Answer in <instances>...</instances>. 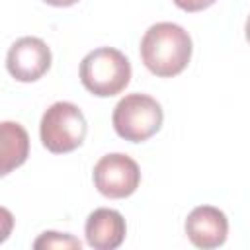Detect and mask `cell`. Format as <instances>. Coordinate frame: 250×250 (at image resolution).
I'll return each instance as SVG.
<instances>
[{
	"mask_svg": "<svg viewBox=\"0 0 250 250\" xmlns=\"http://www.w3.org/2000/svg\"><path fill=\"white\" fill-rule=\"evenodd\" d=\"M143 64L160 78H172L186 70L191 59L189 33L172 21H158L150 25L141 39Z\"/></svg>",
	"mask_w": 250,
	"mask_h": 250,
	"instance_id": "1",
	"label": "cell"
},
{
	"mask_svg": "<svg viewBox=\"0 0 250 250\" xmlns=\"http://www.w3.org/2000/svg\"><path fill=\"white\" fill-rule=\"evenodd\" d=\"M80 82L90 94L111 98L131 82V62L115 47H98L82 59Z\"/></svg>",
	"mask_w": 250,
	"mask_h": 250,
	"instance_id": "2",
	"label": "cell"
},
{
	"mask_svg": "<svg viewBox=\"0 0 250 250\" xmlns=\"http://www.w3.org/2000/svg\"><path fill=\"white\" fill-rule=\"evenodd\" d=\"M88 133V123L82 109L70 102H55L49 105L39 123L43 146L53 154L76 150Z\"/></svg>",
	"mask_w": 250,
	"mask_h": 250,
	"instance_id": "3",
	"label": "cell"
},
{
	"mask_svg": "<svg viewBox=\"0 0 250 250\" xmlns=\"http://www.w3.org/2000/svg\"><path fill=\"white\" fill-rule=\"evenodd\" d=\"M162 105L148 94H127L113 107L111 123L115 133L129 143H143L162 127Z\"/></svg>",
	"mask_w": 250,
	"mask_h": 250,
	"instance_id": "4",
	"label": "cell"
},
{
	"mask_svg": "<svg viewBox=\"0 0 250 250\" xmlns=\"http://www.w3.org/2000/svg\"><path fill=\"white\" fill-rule=\"evenodd\" d=\"M92 178L96 189L104 197L123 199L137 191L141 184V170L131 156L123 152H109L96 162Z\"/></svg>",
	"mask_w": 250,
	"mask_h": 250,
	"instance_id": "5",
	"label": "cell"
},
{
	"mask_svg": "<svg viewBox=\"0 0 250 250\" xmlns=\"http://www.w3.org/2000/svg\"><path fill=\"white\" fill-rule=\"evenodd\" d=\"M51 49L39 37H20L6 55V68L18 82H35L51 68Z\"/></svg>",
	"mask_w": 250,
	"mask_h": 250,
	"instance_id": "6",
	"label": "cell"
},
{
	"mask_svg": "<svg viewBox=\"0 0 250 250\" xmlns=\"http://www.w3.org/2000/svg\"><path fill=\"white\" fill-rule=\"evenodd\" d=\"M184 227H186V234L189 242L203 250L223 246L229 234L227 215L219 207H213V205H199L191 209Z\"/></svg>",
	"mask_w": 250,
	"mask_h": 250,
	"instance_id": "7",
	"label": "cell"
},
{
	"mask_svg": "<svg viewBox=\"0 0 250 250\" xmlns=\"http://www.w3.org/2000/svg\"><path fill=\"white\" fill-rule=\"evenodd\" d=\"M86 242L94 250H115L123 244L127 234L125 219L119 211L100 207L94 209L84 225Z\"/></svg>",
	"mask_w": 250,
	"mask_h": 250,
	"instance_id": "8",
	"label": "cell"
},
{
	"mask_svg": "<svg viewBox=\"0 0 250 250\" xmlns=\"http://www.w3.org/2000/svg\"><path fill=\"white\" fill-rule=\"evenodd\" d=\"M2 168L0 174L8 176L12 170L20 168L29 154V137L27 131L14 121H2Z\"/></svg>",
	"mask_w": 250,
	"mask_h": 250,
	"instance_id": "9",
	"label": "cell"
},
{
	"mask_svg": "<svg viewBox=\"0 0 250 250\" xmlns=\"http://www.w3.org/2000/svg\"><path fill=\"white\" fill-rule=\"evenodd\" d=\"M33 248L35 250H41V248H62V250H80L82 248V242L78 238H74L72 234L68 232H55V230H45L43 234H39L33 242Z\"/></svg>",
	"mask_w": 250,
	"mask_h": 250,
	"instance_id": "10",
	"label": "cell"
},
{
	"mask_svg": "<svg viewBox=\"0 0 250 250\" xmlns=\"http://www.w3.org/2000/svg\"><path fill=\"white\" fill-rule=\"evenodd\" d=\"M172 2L184 12H201L213 6L217 0H172Z\"/></svg>",
	"mask_w": 250,
	"mask_h": 250,
	"instance_id": "11",
	"label": "cell"
},
{
	"mask_svg": "<svg viewBox=\"0 0 250 250\" xmlns=\"http://www.w3.org/2000/svg\"><path fill=\"white\" fill-rule=\"evenodd\" d=\"M47 2L49 6H55V8H68V6H74L78 0H43Z\"/></svg>",
	"mask_w": 250,
	"mask_h": 250,
	"instance_id": "12",
	"label": "cell"
},
{
	"mask_svg": "<svg viewBox=\"0 0 250 250\" xmlns=\"http://www.w3.org/2000/svg\"><path fill=\"white\" fill-rule=\"evenodd\" d=\"M244 35H246V41L250 43V16L246 20V25H244Z\"/></svg>",
	"mask_w": 250,
	"mask_h": 250,
	"instance_id": "13",
	"label": "cell"
}]
</instances>
